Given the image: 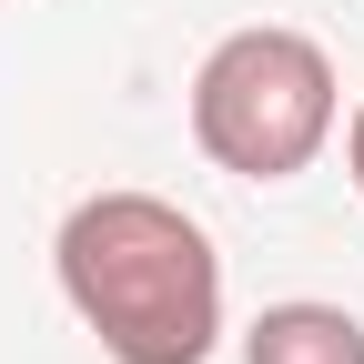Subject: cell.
I'll return each mask as SVG.
<instances>
[{
	"instance_id": "obj_1",
	"label": "cell",
	"mask_w": 364,
	"mask_h": 364,
	"mask_svg": "<svg viewBox=\"0 0 364 364\" xmlns=\"http://www.w3.org/2000/svg\"><path fill=\"white\" fill-rule=\"evenodd\" d=\"M61 304L112 364H203L223 344V253L162 193H91L51 233Z\"/></svg>"
},
{
	"instance_id": "obj_2",
	"label": "cell",
	"mask_w": 364,
	"mask_h": 364,
	"mask_svg": "<svg viewBox=\"0 0 364 364\" xmlns=\"http://www.w3.org/2000/svg\"><path fill=\"white\" fill-rule=\"evenodd\" d=\"M334 112H344V91H334L324 41L284 31V21L223 31L193 71V142H203V162L243 172V182H294L334 142Z\"/></svg>"
},
{
	"instance_id": "obj_3",
	"label": "cell",
	"mask_w": 364,
	"mask_h": 364,
	"mask_svg": "<svg viewBox=\"0 0 364 364\" xmlns=\"http://www.w3.org/2000/svg\"><path fill=\"white\" fill-rule=\"evenodd\" d=\"M243 364H364V324L344 304H314V294L263 304L243 334Z\"/></svg>"
},
{
	"instance_id": "obj_4",
	"label": "cell",
	"mask_w": 364,
	"mask_h": 364,
	"mask_svg": "<svg viewBox=\"0 0 364 364\" xmlns=\"http://www.w3.org/2000/svg\"><path fill=\"white\" fill-rule=\"evenodd\" d=\"M344 172H354V193H364V102H354V132H344Z\"/></svg>"
}]
</instances>
